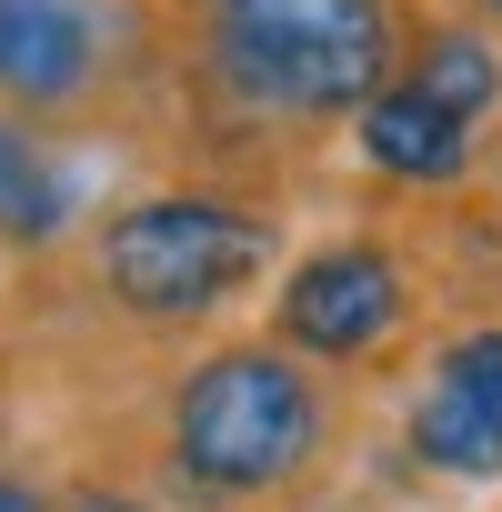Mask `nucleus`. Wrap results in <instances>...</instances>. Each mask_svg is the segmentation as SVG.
Listing matches in <instances>:
<instances>
[{
	"instance_id": "9d476101",
	"label": "nucleus",
	"mask_w": 502,
	"mask_h": 512,
	"mask_svg": "<svg viewBox=\"0 0 502 512\" xmlns=\"http://www.w3.org/2000/svg\"><path fill=\"white\" fill-rule=\"evenodd\" d=\"M0 512H71L61 472H31V462H0Z\"/></svg>"
},
{
	"instance_id": "7ed1b4c3",
	"label": "nucleus",
	"mask_w": 502,
	"mask_h": 512,
	"mask_svg": "<svg viewBox=\"0 0 502 512\" xmlns=\"http://www.w3.org/2000/svg\"><path fill=\"white\" fill-rule=\"evenodd\" d=\"M362 432V382L282 352L272 332H211L161 362L121 482L151 492V512H302L332 502Z\"/></svg>"
},
{
	"instance_id": "dca6fc26",
	"label": "nucleus",
	"mask_w": 502,
	"mask_h": 512,
	"mask_svg": "<svg viewBox=\"0 0 502 512\" xmlns=\"http://www.w3.org/2000/svg\"><path fill=\"white\" fill-rule=\"evenodd\" d=\"M492 512H502V502H492Z\"/></svg>"
},
{
	"instance_id": "f3484780",
	"label": "nucleus",
	"mask_w": 502,
	"mask_h": 512,
	"mask_svg": "<svg viewBox=\"0 0 502 512\" xmlns=\"http://www.w3.org/2000/svg\"><path fill=\"white\" fill-rule=\"evenodd\" d=\"M302 512H312V502H302Z\"/></svg>"
},
{
	"instance_id": "f8f14e48",
	"label": "nucleus",
	"mask_w": 502,
	"mask_h": 512,
	"mask_svg": "<svg viewBox=\"0 0 502 512\" xmlns=\"http://www.w3.org/2000/svg\"><path fill=\"white\" fill-rule=\"evenodd\" d=\"M432 11H462V21H482V31H502V0H432Z\"/></svg>"
},
{
	"instance_id": "1a4fd4ad",
	"label": "nucleus",
	"mask_w": 502,
	"mask_h": 512,
	"mask_svg": "<svg viewBox=\"0 0 502 512\" xmlns=\"http://www.w3.org/2000/svg\"><path fill=\"white\" fill-rule=\"evenodd\" d=\"M392 71H402L412 91L452 101L462 121H492V111H502V31H482V21H462V11H432V0H412Z\"/></svg>"
},
{
	"instance_id": "9b49d317",
	"label": "nucleus",
	"mask_w": 502,
	"mask_h": 512,
	"mask_svg": "<svg viewBox=\"0 0 502 512\" xmlns=\"http://www.w3.org/2000/svg\"><path fill=\"white\" fill-rule=\"evenodd\" d=\"M472 191H492V201H502V111L482 121V181H472Z\"/></svg>"
},
{
	"instance_id": "423d86ee",
	"label": "nucleus",
	"mask_w": 502,
	"mask_h": 512,
	"mask_svg": "<svg viewBox=\"0 0 502 512\" xmlns=\"http://www.w3.org/2000/svg\"><path fill=\"white\" fill-rule=\"evenodd\" d=\"M392 452L422 482H452V492L502 482V312H462L412 352Z\"/></svg>"
},
{
	"instance_id": "f257e3e1",
	"label": "nucleus",
	"mask_w": 502,
	"mask_h": 512,
	"mask_svg": "<svg viewBox=\"0 0 502 512\" xmlns=\"http://www.w3.org/2000/svg\"><path fill=\"white\" fill-rule=\"evenodd\" d=\"M412 0H161V161L292 201L342 121L392 81Z\"/></svg>"
},
{
	"instance_id": "20e7f679",
	"label": "nucleus",
	"mask_w": 502,
	"mask_h": 512,
	"mask_svg": "<svg viewBox=\"0 0 502 512\" xmlns=\"http://www.w3.org/2000/svg\"><path fill=\"white\" fill-rule=\"evenodd\" d=\"M262 322L282 352L342 372V382H402L412 352L462 322L452 302V272H442V241H432V211L422 201H392V211H362L302 251H282V272L262 282Z\"/></svg>"
},
{
	"instance_id": "2eb2a0df",
	"label": "nucleus",
	"mask_w": 502,
	"mask_h": 512,
	"mask_svg": "<svg viewBox=\"0 0 502 512\" xmlns=\"http://www.w3.org/2000/svg\"><path fill=\"white\" fill-rule=\"evenodd\" d=\"M492 312H502V282H492Z\"/></svg>"
},
{
	"instance_id": "f03ea898",
	"label": "nucleus",
	"mask_w": 502,
	"mask_h": 512,
	"mask_svg": "<svg viewBox=\"0 0 502 512\" xmlns=\"http://www.w3.org/2000/svg\"><path fill=\"white\" fill-rule=\"evenodd\" d=\"M282 251H292V201L201 181V171H161V181L101 191L51 262L11 272V292L41 322L81 332L91 352L171 362V352L231 332L241 302H262Z\"/></svg>"
},
{
	"instance_id": "4468645a",
	"label": "nucleus",
	"mask_w": 502,
	"mask_h": 512,
	"mask_svg": "<svg viewBox=\"0 0 502 512\" xmlns=\"http://www.w3.org/2000/svg\"><path fill=\"white\" fill-rule=\"evenodd\" d=\"M11 272H21V262H11V251H0V292H11Z\"/></svg>"
},
{
	"instance_id": "ddd939ff",
	"label": "nucleus",
	"mask_w": 502,
	"mask_h": 512,
	"mask_svg": "<svg viewBox=\"0 0 502 512\" xmlns=\"http://www.w3.org/2000/svg\"><path fill=\"white\" fill-rule=\"evenodd\" d=\"M11 442H21V402L0 392V462H11Z\"/></svg>"
},
{
	"instance_id": "39448f33",
	"label": "nucleus",
	"mask_w": 502,
	"mask_h": 512,
	"mask_svg": "<svg viewBox=\"0 0 502 512\" xmlns=\"http://www.w3.org/2000/svg\"><path fill=\"white\" fill-rule=\"evenodd\" d=\"M0 111L111 151H161V0H0Z\"/></svg>"
},
{
	"instance_id": "6e6552de",
	"label": "nucleus",
	"mask_w": 502,
	"mask_h": 512,
	"mask_svg": "<svg viewBox=\"0 0 502 512\" xmlns=\"http://www.w3.org/2000/svg\"><path fill=\"white\" fill-rule=\"evenodd\" d=\"M81 151H91L81 131H41L21 111H0V251L11 262H51L81 231V211L101 201Z\"/></svg>"
},
{
	"instance_id": "0eeeda50",
	"label": "nucleus",
	"mask_w": 502,
	"mask_h": 512,
	"mask_svg": "<svg viewBox=\"0 0 502 512\" xmlns=\"http://www.w3.org/2000/svg\"><path fill=\"white\" fill-rule=\"evenodd\" d=\"M342 151L372 181V201H452V191L482 181V121H462L452 101L412 91L402 71L342 121Z\"/></svg>"
}]
</instances>
